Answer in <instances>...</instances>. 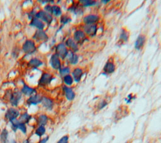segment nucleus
<instances>
[{
	"instance_id": "nucleus-1",
	"label": "nucleus",
	"mask_w": 161,
	"mask_h": 143,
	"mask_svg": "<svg viewBox=\"0 0 161 143\" xmlns=\"http://www.w3.org/2000/svg\"><path fill=\"white\" fill-rule=\"evenodd\" d=\"M11 123V127L13 130V131L16 132L17 130H20L23 134H26L27 132V128L26 126V124L20 122L18 119H16L15 120L12 121Z\"/></svg>"
},
{
	"instance_id": "nucleus-2",
	"label": "nucleus",
	"mask_w": 161,
	"mask_h": 143,
	"mask_svg": "<svg viewBox=\"0 0 161 143\" xmlns=\"http://www.w3.org/2000/svg\"><path fill=\"white\" fill-rule=\"evenodd\" d=\"M20 115V112L17 109H16L15 108H10V109H8L6 110L5 117L10 122H11L12 121L17 119Z\"/></svg>"
},
{
	"instance_id": "nucleus-3",
	"label": "nucleus",
	"mask_w": 161,
	"mask_h": 143,
	"mask_svg": "<svg viewBox=\"0 0 161 143\" xmlns=\"http://www.w3.org/2000/svg\"><path fill=\"white\" fill-rule=\"evenodd\" d=\"M23 51L25 53L28 54H32L34 53L36 51V47L35 43L32 40H27L25 41L22 47Z\"/></svg>"
},
{
	"instance_id": "nucleus-4",
	"label": "nucleus",
	"mask_w": 161,
	"mask_h": 143,
	"mask_svg": "<svg viewBox=\"0 0 161 143\" xmlns=\"http://www.w3.org/2000/svg\"><path fill=\"white\" fill-rule=\"evenodd\" d=\"M21 98H22V93L16 91L10 95V103L13 107H16L18 105Z\"/></svg>"
},
{
	"instance_id": "nucleus-5",
	"label": "nucleus",
	"mask_w": 161,
	"mask_h": 143,
	"mask_svg": "<svg viewBox=\"0 0 161 143\" xmlns=\"http://www.w3.org/2000/svg\"><path fill=\"white\" fill-rule=\"evenodd\" d=\"M35 16L37 17V18H38V19L40 18L42 20H43L45 22H46L47 24H50L52 23V16L50 15L48 13H47L45 11H40L36 14Z\"/></svg>"
},
{
	"instance_id": "nucleus-6",
	"label": "nucleus",
	"mask_w": 161,
	"mask_h": 143,
	"mask_svg": "<svg viewBox=\"0 0 161 143\" xmlns=\"http://www.w3.org/2000/svg\"><path fill=\"white\" fill-rule=\"evenodd\" d=\"M59 58L60 57L62 59H64L67 55H68V51H67L66 46L64 44H59L56 47V54Z\"/></svg>"
},
{
	"instance_id": "nucleus-7",
	"label": "nucleus",
	"mask_w": 161,
	"mask_h": 143,
	"mask_svg": "<svg viewBox=\"0 0 161 143\" xmlns=\"http://www.w3.org/2000/svg\"><path fill=\"white\" fill-rule=\"evenodd\" d=\"M42 97L38 94H35L30 97L27 100V104L29 106L37 105L42 102Z\"/></svg>"
},
{
	"instance_id": "nucleus-8",
	"label": "nucleus",
	"mask_w": 161,
	"mask_h": 143,
	"mask_svg": "<svg viewBox=\"0 0 161 143\" xmlns=\"http://www.w3.org/2000/svg\"><path fill=\"white\" fill-rule=\"evenodd\" d=\"M50 64L51 65L52 68L54 69H60L61 67V60L59 59V56L57 54H54L51 56L50 59Z\"/></svg>"
},
{
	"instance_id": "nucleus-9",
	"label": "nucleus",
	"mask_w": 161,
	"mask_h": 143,
	"mask_svg": "<svg viewBox=\"0 0 161 143\" xmlns=\"http://www.w3.org/2000/svg\"><path fill=\"white\" fill-rule=\"evenodd\" d=\"M52 80L53 77L51 75L49 74V73H44L40 78L39 84L40 86L47 85L49 83H50V82L52 81Z\"/></svg>"
},
{
	"instance_id": "nucleus-10",
	"label": "nucleus",
	"mask_w": 161,
	"mask_h": 143,
	"mask_svg": "<svg viewBox=\"0 0 161 143\" xmlns=\"http://www.w3.org/2000/svg\"><path fill=\"white\" fill-rule=\"evenodd\" d=\"M41 103H42V106H43L45 109H46L47 110H51L53 109L54 105L52 100H51L48 97H42Z\"/></svg>"
},
{
	"instance_id": "nucleus-11",
	"label": "nucleus",
	"mask_w": 161,
	"mask_h": 143,
	"mask_svg": "<svg viewBox=\"0 0 161 143\" xmlns=\"http://www.w3.org/2000/svg\"><path fill=\"white\" fill-rule=\"evenodd\" d=\"M99 20V17L95 15H89L86 16L83 19L84 23L87 25H93Z\"/></svg>"
},
{
	"instance_id": "nucleus-12",
	"label": "nucleus",
	"mask_w": 161,
	"mask_h": 143,
	"mask_svg": "<svg viewBox=\"0 0 161 143\" xmlns=\"http://www.w3.org/2000/svg\"><path fill=\"white\" fill-rule=\"evenodd\" d=\"M33 38L37 41H45L48 40L49 37L47 35L44 31H42V30H37L35 33L34 36H33Z\"/></svg>"
},
{
	"instance_id": "nucleus-13",
	"label": "nucleus",
	"mask_w": 161,
	"mask_h": 143,
	"mask_svg": "<svg viewBox=\"0 0 161 143\" xmlns=\"http://www.w3.org/2000/svg\"><path fill=\"white\" fill-rule=\"evenodd\" d=\"M63 90L65 93V95H66V98L69 101L73 100L75 98V93L73 92V90H72V88L64 86L63 87Z\"/></svg>"
},
{
	"instance_id": "nucleus-14",
	"label": "nucleus",
	"mask_w": 161,
	"mask_h": 143,
	"mask_svg": "<svg viewBox=\"0 0 161 143\" xmlns=\"http://www.w3.org/2000/svg\"><path fill=\"white\" fill-rule=\"evenodd\" d=\"M74 40L79 43H83L86 39V36L82 30H77L74 35Z\"/></svg>"
},
{
	"instance_id": "nucleus-15",
	"label": "nucleus",
	"mask_w": 161,
	"mask_h": 143,
	"mask_svg": "<svg viewBox=\"0 0 161 143\" xmlns=\"http://www.w3.org/2000/svg\"><path fill=\"white\" fill-rule=\"evenodd\" d=\"M84 30L88 36L93 37L95 36L97 32V26L95 25H87L84 27Z\"/></svg>"
},
{
	"instance_id": "nucleus-16",
	"label": "nucleus",
	"mask_w": 161,
	"mask_h": 143,
	"mask_svg": "<svg viewBox=\"0 0 161 143\" xmlns=\"http://www.w3.org/2000/svg\"><path fill=\"white\" fill-rule=\"evenodd\" d=\"M145 36H142V35L139 36L137 38L136 42H135V49H137V50L141 49L143 47L144 44H145Z\"/></svg>"
},
{
	"instance_id": "nucleus-17",
	"label": "nucleus",
	"mask_w": 161,
	"mask_h": 143,
	"mask_svg": "<svg viewBox=\"0 0 161 143\" xmlns=\"http://www.w3.org/2000/svg\"><path fill=\"white\" fill-rule=\"evenodd\" d=\"M30 25L37 28L39 30H42L45 27V25L43 23V22L37 18H33L32 19Z\"/></svg>"
},
{
	"instance_id": "nucleus-18",
	"label": "nucleus",
	"mask_w": 161,
	"mask_h": 143,
	"mask_svg": "<svg viewBox=\"0 0 161 143\" xmlns=\"http://www.w3.org/2000/svg\"><path fill=\"white\" fill-rule=\"evenodd\" d=\"M73 76L76 82H79L83 76V70L80 68H76L73 72Z\"/></svg>"
},
{
	"instance_id": "nucleus-19",
	"label": "nucleus",
	"mask_w": 161,
	"mask_h": 143,
	"mask_svg": "<svg viewBox=\"0 0 161 143\" xmlns=\"http://www.w3.org/2000/svg\"><path fill=\"white\" fill-rule=\"evenodd\" d=\"M22 93L27 95V96H30V95H32L33 94H35L36 93V90L34 88L29 87L28 86L24 85L22 89Z\"/></svg>"
},
{
	"instance_id": "nucleus-20",
	"label": "nucleus",
	"mask_w": 161,
	"mask_h": 143,
	"mask_svg": "<svg viewBox=\"0 0 161 143\" xmlns=\"http://www.w3.org/2000/svg\"><path fill=\"white\" fill-rule=\"evenodd\" d=\"M48 120H49V118L45 114H42V115H40L37 117V124H39V125L45 126V125L47 124Z\"/></svg>"
},
{
	"instance_id": "nucleus-21",
	"label": "nucleus",
	"mask_w": 161,
	"mask_h": 143,
	"mask_svg": "<svg viewBox=\"0 0 161 143\" xmlns=\"http://www.w3.org/2000/svg\"><path fill=\"white\" fill-rule=\"evenodd\" d=\"M103 70L106 73H107V74H111V73H113L115 71V66L113 63L108 62L105 64Z\"/></svg>"
},
{
	"instance_id": "nucleus-22",
	"label": "nucleus",
	"mask_w": 161,
	"mask_h": 143,
	"mask_svg": "<svg viewBox=\"0 0 161 143\" xmlns=\"http://www.w3.org/2000/svg\"><path fill=\"white\" fill-rule=\"evenodd\" d=\"M8 132L6 129H4L2 130V131L0 134V142L1 143H8Z\"/></svg>"
},
{
	"instance_id": "nucleus-23",
	"label": "nucleus",
	"mask_w": 161,
	"mask_h": 143,
	"mask_svg": "<svg viewBox=\"0 0 161 143\" xmlns=\"http://www.w3.org/2000/svg\"><path fill=\"white\" fill-rule=\"evenodd\" d=\"M32 119V116L29 115L28 113H23L21 114L19 117L18 120L20 122H22L24 124H28L30 121Z\"/></svg>"
},
{
	"instance_id": "nucleus-24",
	"label": "nucleus",
	"mask_w": 161,
	"mask_h": 143,
	"mask_svg": "<svg viewBox=\"0 0 161 143\" xmlns=\"http://www.w3.org/2000/svg\"><path fill=\"white\" fill-rule=\"evenodd\" d=\"M42 65V62L40 60L38 59L37 58H33L30 60L28 63V66L33 68H36L39 67Z\"/></svg>"
},
{
	"instance_id": "nucleus-25",
	"label": "nucleus",
	"mask_w": 161,
	"mask_h": 143,
	"mask_svg": "<svg viewBox=\"0 0 161 143\" xmlns=\"http://www.w3.org/2000/svg\"><path fill=\"white\" fill-rule=\"evenodd\" d=\"M66 44L67 47H69V48H71L72 50H73V51L74 52L78 51V47L77 44H76L74 41L72 39V38H68V39L66 41Z\"/></svg>"
},
{
	"instance_id": "nucleus-26",
	"label": "nucleus",
	"mask_w": 161,
	"mask_h": 143,
	"mask_svg": "<svg viewBox=\"0 0 161 143\" xmlns=\"http://www.w3.org/2000/svg\"><path fill=\"white\" fill-rule=\"evenodd\" d=\"M45 132H46V129H45V126L39 125V127H38L35 130V134L39 137H42L44 135Z\"/></svg>"
},
{
	"instance_id": "nucleus-27",
	"label": "nucleus",
	"mask_w": 161,
	"mask_h": 143,
	"mask_svg": "<svg viewBox=\"0 0 161 143\" xmlns=\"http://www.w3.org/2000/svg\"><path fill=\"white\" fill-rule=\"evenodd\" d=\"M129 34L128 32H127L125 29L123 28L120 36V41H121V42H126L129 39Z\"/></svg>"
},
{
	"instance_id": "nucleus-28",
	"label": "nucleus",
	"mask_w": 161,
	"mask_h": 143,
	"mask_svg": "<svg viewBox=\"0 0 161 143\" xmlns=\"http://www.w3.org/2000/svg\"><path fill=\"white\" fill-rule=\"evenodd\" d=\"M78 55L77 54L71 53V54L69 55V61L71 64H76L78 62Z\"/></svg>"
},
{
	"instance_id": "nucleus-29",
	"label": "nucleus",
	"mask_w": 161,
	"mask_h": 143,
	"mask_svg": "<svg viewBox=\"0 0 161 143\" xmlns=\"http://www.w3.org/2000/svg\"><path fill=\"white\" fill-rule=\"evenodd\" d=\"M52 14L56 16H60L62 14V11L61 8L58 6H52Z\"/></svg>"
},
{
	"instance_id": "nucleus-30",
	"label": "nucleus",
	"mask_w": 161,
	"mask_h": 143,
	"mask_svg": "<svg viewBox=\"0 0 161 143\" xmlns=\"http://www.w3.org/2000/svg\"><path fill=\"white\" fill-rule=\"evenodd\" d=\"M80 3H82L81 4L84 6H90L95 5L96 3L95 1H91V0H83V1H80Z\"/></svg>"
},
{
	"instance_id": "nucleus-31",
	"label": "nucleus",
	"mask_w": 161,
	"mask_h": 143,
	"mask_svg": "<svg viewBox=\"0 0 161 143\" xmlns=\"http://www.w3.org/2000/svg\"><path fill=\"white\" fill-rule=\"evenodd\" d=\"M64 81L67 85H71L73 83V78L70 75H66L64 77Z\"/></svg>"
},
{
	"instance_id": "nucleus-32",
	"label": "nucleus",
	"mask_w": 161,
	"mask_h": 143,
	"mask_svg": "<svg viewBox=\"0 0 161 143\" xmlns=\"http://www.w3.org/2000/svg\"><path fill=\"white\" fill-rule=\"evenodd\" d=\"M69 73H70V69L68 67L60 69V73L62 76H65L66 75H68V74H69Z\"/></svg>"
},
{
	"instance_id": "nucleus-33",
	"label": "nucleus",
	"mask_w": 161,
	"mask_h": 143,
	"mask_svg": "<svg viewBox=\"0 0 161 143\" xmlns=\"http://www.w3.org/2000/svg\"><path fill=\"white\" fill-rule=\"evenodd\" d=\"M69 137L68 135L64 136L57 141V143H69Z\"/></svg>"
},
{
	"instance_id": "nucleus-34",
	"label": "nucleus",
	"mask_w": 161,
	"mask_h": 143,
	"mask_svg": "<svg viewBox=\"0 0 161 143\" xmlns=\"http://www.w3.org/2000/svg\"><path fill=\"white\" fill-rule=\"evenodd\" d=\"M107 105H108L107 102H106L105 100L101 101V102L99 103L98 107V109L99 110L103 109H104V108H105L106 106H107Z\"/></svg>"
},
{
	"instance_id": "nucleus-35",
	"label": "nucleus",
	"mask_w": 161,
	"mask_h": 143,
	"mask_svg": "<svg viewBox=\"0 0 161 143\" xmlns=\"http://www.w3.org/2000/svg\"><path fill=\"white\" fill-rule=\"evenodd\" d=\"M71 21V19L69 18V17H67L66 15L62 16L61 20V23H63V24H66V23H68L69 21Z\"/></svg>"
},
{
	"instance_id": "nucleus-36",
	"label": "nucleus",
	"mask_w": 161,
	"mask_h": 143,
	"mask_svg": "<svg viewBox=\"0 0 161 143\" xmlns=\"http://www.w3.org/2000/svg\"><path fill=\"white\" fill-rule=\"evenodd\" d=\"M49 136H46L44 138L41 139L37 143H47V141H49Z\"/></svg>"
},
{
	"instance_id": "nucleus-37",
	"label": "nucleus",
	"mask_w": 161,
	"mask_h": 143,
	"mask_svg": "<svg viewBox=\"0 0 161 143\" xmlns=\"http://www.w3.org/2000/svg\"><path fill=\"white\" fill-rule=\"evenodd\" d=\"M133 99V97L132 96V94H130L128 96V98L125 99V100L127 103H131V102H132Z\"/></svg>"
},
{
	"instance_id": "nucleus-38",
	"label": "nucleus",
	"mask_w": 161,
	"mask_h": 143,
	"mask_svg": "<svg viewBox=\"0 0 161 143\" xmlns=\"http://www.w3.org/2000/svg\"><path fill=\"white\" fill-rule=\"evenodd\" d=\"M45 10L47 11V13H50V14H52V6H50V5H47L45 7Z\"/></svg>"
},
{
	"instance_id": "nucleus-39",
	"label": "nucleus",
	"mask_w": 161,
	"mask_h": 143,
	"mask_svg": "<svg viewBox=\"0 0 161 143\" xmlns=\"http://www.w3.org/2000/svg\"><path fill=\"white\" fill-rule=\"evenodd\" d=\"M22 143H33L30 140L28 139H25Z\"/></svg>"
},
{
	"instance_id": "nucleus-40",
	"label": "nucleus",
	"mask_w": 161,
	"mask_h": 143,
	"mask_svg": "<svg viewBox=\"0 0 161 143\" xmlns=\"http://www.w3.org/2000/svg\"><path fill=\"white\" fill-rule=\"evenodd\" d=\"M8 143H18V142H17V141H16V140H15V139H12V140H11L10 141L8 142Z\"/></svg>"
},
{
	"instance_id": "nucleus-41",
	"label": "nucleus",
	"mask_w": 161,
	"mask_h": 143,
	"mask_svg": "<svg viewBox=\"0 0 161 143\" xmlns=\"http://www.w3.org/2000/svg\"><path fill=\"white\" fill-rule=\"evenodd\" d=\"M101 2L103 3H105V4H107V3H109V0H107V1H105V0H103V1H101Z\"/></svg>"
},
{
	"instance_id": "nucleus-42",
	"label": "nucleus",
	"mask_w": 161,
	"mask_h": 143,
	"mask_svg": "<svg viewBox=\"0 0 161 143\" xmlns=\"http://www.w3.org/2000/svg\"><path fill=\"white\" fill-rule=\"evenodd\" d=\"M126 143H127V142H126Z\"/></svg>"
}]
</instances>
